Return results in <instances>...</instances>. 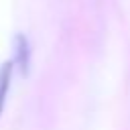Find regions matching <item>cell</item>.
<instances>
[{"label": "cell", "mask_w": 130, "mask_h": 130, "mask_svg": "<svg viewBox=\"0 0 130 130\" xmlns=\"http://www.w3.org/2000/svg\"><path fill=\"white\" fill-rule=\"evenodd\" d=\"M10 79H12V63H4L0 67V116L6 106V98L10 91Z\"/></svg>", "instance_id": "cell-1"}]
</instances>
